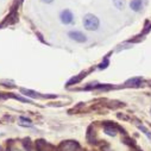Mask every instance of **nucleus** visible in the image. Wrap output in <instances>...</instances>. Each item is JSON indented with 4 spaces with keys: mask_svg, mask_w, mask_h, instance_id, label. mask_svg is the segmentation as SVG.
Returning <instances> with one entry per match:
<instances>
[{
    "mask_svg": "<svg viewBox=\"0 0 151 151\" xmlns=\"http://www.w3.org/2000/svg\"><path fill=\"white\" fill-rule=\"evenodd\" d=\"M99 24H100L99 18L95 17L94 14L88 13V14H86L85 18H83V26H85V29L88 30V31H95V30H98Z\"/></svg>",
    "mask_w": 151,
    "mask_h": 151,
    "instance_id": "nucleus-1",
    "label": "nucleus"
},
{
    "mask_svg": "<svg viewBox=\"0 0 151 151\" xmlns=\"http://www.w3.org/2000/svg\"><path fill=\"white\" fill-rule=\"evenodd\" d=\"M68 36L70 37L73 41L78 42V43H83V42L87 41V37H86L82 32H80V31H70V32L68 33Z\"/></svg>",
    "mask_w": 151,
    "mask_h": 151,
    "instance_id": "nucleus-2",
    "label": "nucleus"
},
{
    "mask_svg": "<svg viewBox=\"0 0 151 151\" xmlns=\"http://www.w3.org/2000/svg\"><path fill=\"white\" fill-rule=\"evenodd\" d=\"M60 18H61V22H62L63 24H65V25L73 23V20H74V16H73V13H71L69 10H63V11L61 12Z\"/></svg>",
    "mask_w": 151,
    "mask_h": 151,
    "instance_id": "nucleus-3",
    "label": "nucleus"
},
{
    "mask_svg": "<svg viewBox=\"0 0 151 151\" xmlns=\"http://www.w3.org/2000/svg\"><path fill=\"white\" fill-rule=\"evenodd\" d=\"M130 6H131V9H132L133 11L138 12V11H140V9H142V6H143V1H142V0H132L131 4H130Z\"/></svg>",
    "mask_w": 151,
    "mask_h": 151,
    "instance_id": "nucleus-4",
    "label": "nucleus"
},
{
    "mask_svg": "<svg viewBox=\"0 0 151 151\" xmlns=\"http://www.w3.org/2000/svg\"><path fill=\"white\" fill-rule=\"evenodd\" d=\"M140 82H142V79L140 78H134V79L129 80L126 82V86H138V85H140Z\"/></svg>",
    "mask_w": 151,
    "mask_h": 151,
    "instance_id": "nucleus-5",
    "label": "nucleus"
},
{
    "mask_svg": "<svg viewBox=\"0 0 151 151\" xmlns=\"http://www.w3.org/2000/svg\"><path fill=\"white\" fill-rule=\"evenodd\" d=\"M113 4L118 10H123L125 7V0H113Z\"/></svg>",
    "mask_w": 151,
    "mask_h": 151,
    "instance_id": "nucleus-6",
    "label": "nucleus"
},
{
    "mask_svg": "<svg viewBox=\"0 0 151 151\" xmlns=\"http://www.w3.org/2000/svg\"><path fill=\"white\" fill-rule=\"evenodd\" d=\"M105 131H106V133L109 134V136H114V134H116V129H113V126L109 127L108 125H106V126H105Z\"/></svg>",
    "mask_w": 151,
    "mask_h": 151,
    "instance_id": "nucleus-7",
    "label": "nucleus"
},
{
    "mask_svg": "<svg viewBox=\"0 0 151 151\" xmlns=\"http://www.w3.org/2000/svg\"><path fill=\"white\" fill-rule=\"evenodd\" d=\"M22 93H24L25 95H29V96H33V98H36L37 96V93H35V92H32V91H27V89H22Z\"/></svg>",
    "mask_w": 151,
    "mask_h": 151,
    "instance_id": "nucleus-8",
    "label": "nucleus"
},
{
    "mask_svg": "<svg viewBox=\"0 0 151 151\" xmlns=\"http://www.w3.org/2000/svg\"><path fill=\"white\" fill-rule=\"evenodd\" d=\"M19 120H20V122H24V123H20L22 125H25V126H32L31 120H29V119H26V118H24V117H20Z\"/></svg>",
    "mask_w": 151,
    "mask_h": 151,
    "instance_id": "nucleus-9",
    "label": "nucleus"
},
{
    "mask_svg": "<svg viewBox=\"0 0 151 151\" xmlns=\"http://www.w3.org/2000/svg\"><path fill=\"white\" fill-rule=\"evenodd\" d=\"M138 127L143 131V133H144V134H146V137H147L149 139H151V133L149 132V130H147V129H145V127H144V126H142V125H139Z\"/></svg>",
    "mask_w": 151,
    "mask_h": 151,
    "instance_id": "nucleus-10",
    "label": "nucleus"
},
{
    "mask_svg": "<svg viewBox=\"0 0 151 151\" xmlns=\"http://www.w3.org/2000/svg\"><path fill=\"white\" fill-rule=\"evenodd\" d=\"M16 99H18V100H20V101H23V102H27V104H31V100H29V99H25V98H22V96H14Z\"/></svg>",
    "mask_w": 151,
    "mask_h": 151,
    "instance_id": "nucleus-11",
    "label": "nucleus"
},
{
    "mask_svg": "<svg viewBox=\"0 0 151 151\" xmlns=\"http://www.w3.org/2000/svg\"><path fill=\"white\" fill-rule=\"evenodd\" d=\"M43 1H45V3H51L52 0H43Z\"/></svg>",
    "mask_w": 151,
    "mask_h": 151,
    "instance_id": "nucleus-12",
    "label": "nucleus"
}]
</instances>
